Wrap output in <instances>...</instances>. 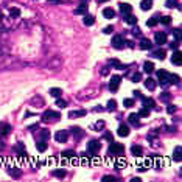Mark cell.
Returning a JSON list of instances; mask_svg holds the SVG:
<instances>
[{
    "label": "cell",
    "instance_id": "6da1fadb",
    "mask_svg": "<svg viewBox=\"0 0 182 182\" xmlns=\"http://www.w3.org/2000/svg\"><path fill=\"white\" fill-rule=\"evenodd\" d=\"M48 38L33 9L9 2L0 8V70L34 64Z\"/></svg>",
    "mask_w": 182,
    "mask_h": 182
},
{
    "label": "cell",
    "instance_id": "7a4b0ae2",
    "mask_svg": "<svg viewBox=\"0 0 182 182\" xmlns=\"http://www.w3.org/2000/svg\"><path fill=\"white\" fill-rule=\"evenodd\" d=\"M123 151H125L123 143H117V142H111V145H109V148H107L109 156H122Z\"/></svg>",
    "mask_w": 182,
    "mask_h": 182
},
{
    "label": "cell",
    "instance_id": "3957f363",
    "mask_svg": "<svg viewBox=\"0 0 182 182\" xmlns=\"http://www.w3.org/2000/svg\"><path fill=\"white\" fill-rule=\"evenodd\" d=\"M61 118V114L56 112V111H47L42 114V122L45 123H53V122H58Z\"/></svg>",
    "mask_w": 182,
    "mask_h": 182
},
{
    "label": "cell",
    "instance_id": "277c9868",
    "mask_svg": "<svg viewBox=\"0 0 182 182\" xmlns=\"http://www.w3.org/2000/svg\"><path fill=\"white\" fill-rule=\"evenodd\" d=\"M111 44H112V47H114L115 50H122V48L126 47V39H125L122 34H115V36L112 38Z\"/></svg>",
    "mask_w": 182,
    "mask_h": 182
},
{
    "label": "cell",
    "instance_id": "5b68a950",
    "mask_svg": "<svg viewBox=\"0 0 182 182\" xmlns=\"http://www.w3.org/2000/svg\"><path fill=\"white\" fill-rule=\"evenodd\" d=\"M100 149H101V142H100V140H91V142L87 143V153H89L91 156L98 154Z\"/></svg>",
    "mask_w": 182,
    "mask_h": 182
},
{
    "label": "cell",
    "instance_id": "8992f818",
    "mask_svg": "<svg viewBox=\"0 0 182 182\" xmlns=\"http://www.w3.org/2000/svg\"><path fill=\"white\" fill-rule=\"evenodd\" d=\"M157 80H159V84L165 87V86L170 84V73L167 70H159L157 72Z\"/></svg>",
    "mask_w": 182,
    "mask_h": 182
},
{
    "label": "cell",
    "instance_id": "52a82bcc",
    "mask_svg": "<svg viewBox=\"0 0 182 182\" xmlns=\"http://www.w3.org/2000/svg\"><path fill=\"white\" fill-rule=\"evenodd\" d=\"M120 83H122V76L114 75V76L111 78V81H109V91H111V92H117L118 86H120Z\"/></svg>",
    "mask_w": 182,
    "mask_h": 182
},
{
    "label": "cell",
    "instance_id": "ba28073f",
    "mask_svg": "<svg viewBox=\"0 0 182 182\" xmlns=\"http://www.w3.org/2000/svg\"><path fill=\"white\" fill-rule=\"evenodd\" d=\"M55 140H56L58 143H65V142L69 140V131H64V129L58 131V133L55 134Z\"/></svg>",
    "mask_w": 182,
    "mask_h": 182
},
{
    "label": "cell",
    "instance_id": "9c48e42d",
    "mask_svg": "<svg viewBox=\"0 0 182 182\" xmlns=\"http://www.w3.org/2000/svg\"><path fill=\"white\" fill-rule=\"evenodd\" d=\"M154 41H156L157 45H164V44H167V34L164 31H159V33L154 34Z\"/></svg>",
    "mask_w": 182,
    "mask_h": 182
},
{
    "label": "cell",
    "instance_id": "30bf717a",
    "mask_svg": "<svg viewBox=\"0 0 182 182\" xmlns=\"http://www.w3.org/2000/svg\"><path fill=\"white\" fill-rule=\"evenodd\" d=\"M171 62L174 64V65H181L182 64V55L179 50H174L173 51V55H171Z\"/></svg>",
    "mask_w": 182,
    "mask_h": 182
},
{
    "label": "cell",
    "instance_id": "8fae6325",
    "mask_svg": "<svg viewBox=\"0 0 182 182\" xmlns=\"http://www.w3.org/2000/svg\"><path fill=\"white\" fill-rule=\"evenodd\" d=\"M80 6L75 9V14H87V0H80Z\"/></svg>",
    "mask_w": 182,
    "mask_h": 182
},
{
    "label": "cell",
    "instance_id": "7c38bea8",
    "mask_svg": "<svg viewBox=\"0 0 182 182\" xmlns=\"http://www.w3.org/2000/svg\"><path fill=\"white\" fill-rule=\"evenodd\" d=\"M87 112L84 111V109H78V111H72L70 114H69V118L70 120H73V118H81V117H84Z\"/></svg>",
    "mask_w": 182,
    "mask_h": 182
},
{
    "label": "cell",
    "instance_id": "4fadbf2b",
    "mask_svg": "<svg viewBox=\"0 0 182 182\" xmlns=\"http://www.w3.org/2000/svg\"><path fill=\"white\" fill-rule=\"evenodd\" d=\"M11 133V126L8 123H0V137H6L8 134Z\"/></svg>",
    "mask_w": 182,
    "mask_h": 182
},
{
    "label": "cell",
    "instance_id": "5bb4252c",
    "mask_svg": "<svg viewBox=\"0 0 182 182\" xmlns=\"http://www.w3.org/2000/svg\"><path fill=\"white\" fill-rule=\"evenodd\" d=\"M142 103H143V107H148V109L156 107V101H154L153 98H145V96H142Z\"/></svg>",
    "mask_w": 182,
    "mask_h": 182
},
{
    "label": "cell",
    "instance_id": "9a60e30c",
    "mask_svg": "<svg viewBox=\"0 0 182 182\" xmlns=\"http://www.w3.org/2000/svg\"><path fill=\"white\" fill-rule=\"evenodd\" d=\"M117 134L120 137H126V136H129V126L128 125H120V128H118V131H117Z\"/></svg>",
    "mask_w": 182,
    "mask_h": 182
},
{
    "label": "cell",
    "instance_id": "2e32d148",
    "mask_svg": "<svg viewBox=\"0 0 182 182\" xmlns=\"http://www.w3.org/2000/svg\"><path fill=\"white\" fill-rule=\"evenodd\" d=\"M131 154L136 156V157H140V156L143 154V148H142L140 145H133V146H131Z\"/></svg>",
    "mask_w": 182,
    "mask_h": 182
},
{
    "label": "cell",
    "instance_id": "e0dca14e",
    "mask_svg": "<svg viewBox=\"0 0 182 182\" xmlns=\"http://www.w3.org/2000/svg\"><path fill=\"white\" fill-rule=\"evenodd\" d=\"M123 19H125V22H126L128 25H136L137 23V17L134 14H131V13H129V14H125Z\"/></svg>",
    "mask_w": 182,
    "mask_h": 182
},
{
    "label": "cell",
    "instance_id": "ac0fdd59",
    "mask_svg": "<svg viewBox=\"0 0 182 182\" xmlns=\"http://www.w3.org/2000/svg\"><path fill=\"white\" fill-rule=\"evenodd\" d=\"M120 13L125 16V14H129L133 13V6L129 3H120Z\"/></svg>",
    "mask_w": 182,
    "mask_h": 182
},
{
    "label": "cell",
    "instance_id": "d6986e66",
    "mask_svg": "<svg viewBox=\"0 0 182 182\" xmlns=\"http://www.w3.org/2000/svg\"><path fill=\"white\" fill-rule=\"evenodd\" d=\"M128 122H129L131 125H134L136 128L140 126V117H138L137 114H131V115H129V118H128Z\"/></svg>",
    "mask_w": 182,
    "mask_h": 182
},
{
    "label": "cell",
    "instance_id": "ffe728a7",
    "mask_svg": "<svg viewBox=\"0 0 182 182\" xmlns=\"http://www.w3.org/2000/svg\"><path fill=\"white\" fill-rule=\"evenodd\" d=\"M14 151H16L19 156H25V145H23L22 142L16 143V145H14Z\"/></svg>",
    "mask_w": 182,
    "mask_h": 182
},
{
    "label": "cell",
    "instance_id": "44dd1931",
    "mask_svg": "<svg viewBox=\"0 0 182 182\" xmlns=\"http://www.w3.org/2000/svg\"><path fill=\"white\" fill-rule=\"evenodd\" d=\"M104 126H106V122H104V120H98L96 123L92 125V129H93V131H103Z\"/></svg>",
    "mask_w": 182,
    "mask_h": 182
},
{
    "label": "cell",
    "instance_id": "7402d4cb",
    "mask_svg": "<svg viewBox=\"0 0 182 182\" xmlns=\"http://www.w3.org/2000/svg\"><path fill=\"white\" fill-rule=\"evenodd\" d=\"M72 136L75 137L76 140H80V138H83V136H84V131L75 126V128H72Z\"/></svg>",
    "mask_w": 182,
    "mask_h": 182
},
{
    "label": "cell",
    "instance_id": "603a6c76",
    "mask_svg": "<svg viewBox=\"0 0 182 182\" xmlns=\"http://www.w3.org/2000/svg\"><path fill=\"white\" fill-rule=\"evenodd\" d=\"M103 16H104L106 19H114V17H115V11H114L112 8H104V9H103Z\"/></svg>",
    "mask_w": 182,
    "mask_h": 182
},
{
    "label": "cell",
    "instance_id": "cb8c5ba5",
    "mask_svg": "<svg viewBox=\"0 0 182 182\" xmlns=\"http://www.w3.org/2000/svg\"><path fill=\"white\" fill-rule=\"evenodd\" d=\"M181 159H182L181 146H176V148H174V151H173V160H176V162H181Z\"/></svg>",
    "mask_w": 182,
    "mask_h": 182
},
{
    "label": "cell",
    "instance_id": "d4e9b609",
    "mask_svg": "<svg viewBox=\"0 0 182 182\" xmlns=\"http://www.w3.org/2000/svg\"><path fill=\"white\" fill-rule=\"evenodd\" d=\"M95 23V17L92 14H84V25L86 27H92Z\"/></svg>",
    "mask_w": 182,
    "mask_h": 182
},
{
    "label": "cell",
    "instance_id": "484cf974",
    "mask_svg": "<svg viewBox=\"0 0 182 182\" xmlns=\"http://www.w3.org/2000/svg\"><path fill=\"white\" fill-rule=\"evenodd\" d=\"M145 87H146L148 91H154V89H156V81H154L153 78H146V81H145Z\"/></svg>",
    "mask_w": 182,
    "mask_h": 182
},
{
    "label": "cell",
    "instance_id": "4316f807",
    "mask_svg": "<svg viewBox=\"0 0 182 182\" xmlns=\"http://www.w3.org/2000/svg\"><path fill=\"white\" fill-rule=\"evenodd\" d=\"M151 6H153V0H142V2H140V8H142L143 11L151 9Z\"/></svg>",
    "mask_w": 182,
    "mask_h": 182
},
{
    "label": "cell",
    "instance_id": "83f0119b",
    "mask_svg": "<svg viewBox=\"0 0 182 182\" xmlns=\"http://www.w3.org/2000/svg\"><path fill=\"white\" fill-rule=\"evenodd\" d=\"M143 70H145L146 73H153V72H154V64H153L151 61H146V62L143 64Z\"/></svg>",
    "mask_w": 182,
    "mask_h": 182
},
{
    "label": "cell",
    "instance_id": "f1b7e54d",
    "mask_svg": "<svg viewBox=\"0 0 182 182\" xmlns=\"http://www.w3.org/2000/svg\"><path fill=\"white\" fill-rule=\"evenodd\" d=\"M65 174H67L65 170H55V171H51V176H55V178H58V179L65 178Z\"/></svg>",
    "mask_w": 182,
    "mask_h": 182
},
{
    "label": "cell",
    "instance_id": "f546056e",
    "mask_svg": "<svg viewBox=\"0 0 182 182\" xmlns=\"http://www.w3.org/2000/svg\"><path fill=\"white\" fill-rule=\"evenodd\" d=\"M151 45H153V44H151V41H148V39H142V41H140V48H142V50H149Z\"/></svg>",
    "mask_w": 182,
    "mask_h": 182
},
{
    "label": "cell",
    "instance_id": "4dcf8cb0",
    "mask_svg": "<svg viewBox=\"0 0 182 182\" xmlns=\"http://www.w3.org/2000/svg\"><path fill=\"white\" fill-rule=\"evenodd\" d=\"M36 148H38V151L44 153V151L47 149V142H44V140H38V143H36Z\"/></svg>",
    "mask_w": 182,
    "mask_h": 182
},
{
    "label": "cell",
    "instance_id": "1f68e13d",
    "mask_svg": "<svg viewBox=\"0 0 182 182\" xmlns=\"http://www.w3.org/2000/svg\"><path fill=\"white\" fill-rule=\"evenodd\" d=\"M157 20L164 25H170L171 23V17L170 16H162V17H157Z\"/></svg>",
    "mask_w": 182,
    "mask_h": 182
},
{
    "label": "cell",
    "instance_id": "d6a6232c",
    "mask_svg": "<svg viewBox=\"0 0 182 182\" xmlns=\"http://www.w3.org/2000/svg\"><path fill=\"white\" fill-rule=\"evenodd\" d=\"M62 157H64V160L67 162L69 159H73V157H75V153H73L72 149H67V151H64V154H62Z\"/></svg>",
    "mask_w": 182,
    "mask_h": 182
},
{
    "label": "cell",
    "instance_id": "836d02e7",
    "mask_svg": "<svg viewBox=\"0 0 182 182\" xmlns=\"http://www.w3.org/2000/svg\"><path fill=\"white\" fill-rule=\"evenodd\" d=\"M165 6L167 8H178L179 6V0H167L165 2Z\"/></svg>",
    "mask_w": 182,
    "mask_h": 182
},
{
    "label": "cell",
    "instance_id": "e575fe53",
    "mask_svg": "<svg viewBox=\"0 0 182 182\" xmlns=\"http://www.w3.org/2000/svg\"><path fill=\"white\" fill-rule=\"evenodd\" d=\"M153 56H154V58H159V59H164V58H165V50L159 48V50H156V51L153 53Z\"/></svg>",
    "mask_w": 182,
    "mask_h": 182
},
{
    "label": "cell",
    "instance_id": "d590c367",
    "mask_svg": "<svg viewBox=\"0 0 182 182\" xmlns=\"http://www.w3.org/2000/svg\"><path fill=\"white\" fill-rule=\"evenodd\" d=\"M56 106H58V107H61V109H64V107H67V101H65V100H62L61 96H58V98H56Z\"/></svg>",
    "mask_w": 182,
    "mask_h": 182
},
{
    "label": "cell",
    "instance_id": "8d00e7d4",
    "mask_svg": "<svg viewBox=\"0 0 182 182\" xmlns=\"http://www.w3.org/2000/svg\"><path fill=\"white\" fill-rule=\"evenodd\" d=\"M140 118H145V117H148L149 115V109L148 107H142L140 111H138V114H137Z\"/></svg>",
    "mask_w": 182,
    "mask_h": 182
},
{
    "label": "cell",
    "instance_id": "74e56055",
    "mask_svg": "<svg viewBox=\"0 0 182 182\" xmlns=\"http://www.w3.org/2000/svg\"><path fill=\"white\" fill-rule=\"evenodd\" d=\"M48 137H50V131H48V129H42V131H41V136H39V140L47 142V140H48Z\"/></svg>",
    "mask_w": 182,
    "mask_h": 182
},
{
    "label": "cell",
    "instance_id": "f35d334b",
    "mask_svg": "<svg viewBox=\"0 0 182 182\" xmlns=\"http://www.w3.org/2000/svg\"><path fill=\"white\" fill-rule=\"evenodd\" d=\"M106 109H107V111H115V109H117V101H115V100H109Z\"/></svg>",
    "mask_w": 182,
    "mask_h": 182
},
{
    "label": "cell",
    "instance_id": "ab89813d",
    "mask_svg": "<svg viewBox=\"0 0 182 182\" xmlns=\"http://www.w3.org/2000/svg\"><path fill=\"white\" fill-rule=\"evenodd\" d=\"M109 64H112V67H115V69H123V67H125V65H123L118 59H111V62H109Z\"/></svg>",
    "mask_w": 182,
    "mask_h": 182
},
{
    "label": "cell",
    "instance_id": "60d3db41",
    "mask_svg": "<svg viewBox=\"0 0 182 182\" xmlns=\"http://www.w3.org/2000/svg\"><path fill=\"white\" fill-rule=\"evenodd\" d=\"M126 167V160L125 159H117L115 160V168H125Z\"/></svg>",
    "mask_w": 182,
    "mask_h": 182
},
{
    "label": "cell",
    "instance_id": "b9f144b4",
    "mask_svg": "<svg viewBox=\"0 0 182 182\" xmlns=\"http://www.w3.org/2000/svg\"><path fill=\"white\" fill-rule=\"evenodd\" d=\"M93 95H96V91H92L89 92V93H86V92H81V93H78V98H91V96H93Z\"/></svg>",
    "mask_w": 182,
    "mask_h": 182
},
{
    "label": "cell",
    "instance_id": "7bdbcfd3",
    "mask_svg": "<svg viewBox=\"0 0 182 182\" xmlns=\"http://www.w3.org/2000/svg\"><path fill=\"white\" fill-rule=\"evenodd\" d=\"M173 34H174V38H176V41H178V42H181V39H182L181 28H174V30H173Z\"/></svg>",
    "mask_w": 182,
    "mask_h": 182
},
{
    "label": "cell",
    "instance_id": "ee69618b",
    "mask_svg": "<svg viewBox=\"0 0 182 182\" xmlns=\"http://www.w3.org/2000/svg\"><path fill=\"white\" fill-rule=\"evenodd\" d=\"M101 181L103 182H118L120 179H118V178H114V176H103Z\"/></svg>",
    "mask_w": 182,
    "mask_h": 182
},
{
    "label": "cell",
    "instance_id": "f6af8a7d",
    "mask_svg": "<svg viewBox=\"0 0 182 182\" xmlns=\"http://www.w3.org/2000/svg\"><path fill=\"white\" fill-rule=\"evenodd\" d=\"M61 93H62V91H61V89H56V87L50 91V95H51V96H55V98H58V96H61Z\"/></svg>",
    "mask_w": 182,
    "mask_h": 182
},
{
    "label": "cell",
    "instance_id": "bcb514c9",
    "mask_svg": "<svg viewBox=\"0 0 182 182\" xmlns=\"http://www.w3.org/2000/svg\"><path fill=\"white\" fill-rule=\"evenodd\" d=\"M157 22H159V20H157V17H151V19L146 22V27H156V25H157Z\"/></svg>",
    "mask_w": 182,
    "mask_h": 182
},
{
    "label": "cell",
    "instance_id": "7dc6e473",
    "mask_svg": "<svg viewBox=\"0 0 182 182\" xmlns=\"http://www.w3.org/2000/svg\"><path fill=\"white\" fill-rule=\"evenodd\" d=\"M170 84H179V75H170Z\"/></svg>",
    "mask_w": 182,
    "mask_h": 182
},
{
    "label": "cell",
    "instance_id": "c3c4849f",
    "mask_svg": "<svg viewBox=\"0 0 182 182\" xmlns=\"http://www.w3.org/2000/svg\"><path fill=\"white\" fill-rule=\"evenodd\" d=\"M160 100H162V101H165V103H170V101H171V95L165 92V93H162V95H160Z\"/></svg>",
    "mask_w": 182,
    "mask_h": 182
},
{
    "label": "cell",
    "instance_id": "681fc988",
    "mask_svg": "<svg viewBox=\"0 0 182 182\" xmlns=\"http://www.w3.org/2000/svg\"><path fill=\"white\" fill-rule=\"evenodd\" d=\"M134 103H136V101H134L133 98H126V100H123V104H125L126 107H133Z\"/></svg>",
    "mask_w": 182,
    "mask_h": 182
},
{
    "label": "cell",
    "instance_id": "f907efd6",
    "mask_svg": "<svg viewBox=\"0 0 182 182\" xmlns=\"http://www.w3.org/2000/svg\"><path fill=\"white\" fill-rule=\"evenodd\" d=\"M103 138H104V140H107V142H114V136H112V133H104V134H103Z\"/></svg>",
    "mask_w": 182,
    "mask_h": 182
},
{
    "label": "cell",
    "instance_id": "816d5d0a",
    "mask_svg": "<svg viewBox=\"0 0 182 182\" xmlns=\"http://www.w3.org/2000/svg\"><path fill=\"white\" fill-rule=\"evenodd\" d=\"M131 80H133L134 83H138V81H142V75H140V73H134V75L131 76Z\"/></svg>",
    "mask_w": 182,
    "mask_h": 182
},
{
    "label": "cell",
    "instance_id": "f5cc1de1",
    "mask_svg": "<svg viewBox=\"0 0 182 182\" xmlns=\"http://www.w3.org/2000/svg\"><path fill=\"white\" fill-rule=\"evenodd\" d=\"M167 112H168V114H173V112H176V106H173V104H168V107H167Z\"/></svg>",
    "mask_w": 182,
    "mask_h": 182
},
{
    "label": "cell",
    "instance_id": "db71d44e",
    "mask_svg": "<svg viewBox=\"0 0 182 182\" xmlns=\"http://www.w3.org/2000/svg\"><path fill=\"white\" fill-rule=\"evenodd\" d=\"M112 31H114V27H111V25H109L107 28H104V30H103V33H104V34H109V33H112Z\"/></svg>",
    "mask_w": 182,
    "mask_h": 182
},
{
    "label": "cell",
    "instance_id": "11a10c76",
    "mask_svg": "<svg viewBox=\"0 0 182 182\" xmlns=\"http://www.w3.org/2000/svg\"><path fill=\"white\" fill-rule=\"evenodd\" d=\"M48 3H51V5H58V3H61L62 0H47Z\"/></svg>",
    "mask_w": 182,
    "mask_h": 182
},
{
    "label": "cell",
    "instance_id": "9f6ffc18",
    "mask_svg": "<svg viewBox=\"0 0 182 182\" xmlns=\"http://www.w3.org/2000/svg\"><path fill=\"white\" fill-rule=\"evenodd\" d=\"M109 69H111V65H107L106 69H103V70H101V75H106V73L109 72Z\"/></svg>",
    "mask_w": 182,
    "mask_h": 182
},
{
    "label": "cell",
    "instance_id": "6f0895ef",
    "mask_svg": "<svg viewBox=\"0 0 182 182\" xmlns=\"http://www.w3.org/2000/svg\"><path fill=\"white\" fill-rule=\"evenodd\" d=\"M81 162H83V165H89V160H87V157H83V159H81Z\"/></svg>",
    "mask_w": 182,
    "mask_h": 182
},
{
    "label": "cell",
    "instance_id": "680465c9",
    "mask_svg": "<svg viewBox=\"0 0 182 182\" xmlns=\"http://www.w3.org/2000/svg\"><path fill=\"white\" fill-rule=\"evenodd\" d=\"M134 96H137V98H142V93H140L138 91H136V92H134Z\"/></svg>",
    "mask_w": 182,
    "mask_h": 182
},
{
    "label": "cell",
    "instance_id": "91938a15",
    "mask_svg": "<svg viewBox=\"0 0 182 182\" xmlns=\"http://www.w3.org/2000/svg\"><path fill=\"white\" fill-rule=\"evenodd\" d=\"M140 181H142L140 178H133V179H131V182H140Z\"/></svg>",
    "mask_w": 182,
    "mask_h": 182
},
{
    "label": "cell",
    "instance_id": "94428289",
    "mask_svg": "<svg viewBox=\"0 0 182 182\" xmlns=\"http://www.w3.org/2000/svg\"><path fill=\"white\" fill-rule=\"evenodd\" d=\"M98 3H103V2H107V0H96Z\"/></svg>",
    "mask_w": 182,
    "mask_h": 182
},
{
    "label": "cell",
    "instance_id": "6125c7cd",
    "mask_svg": "<svg viewBox=\"0 0 182 182\" xmlns=\"http://www.w3.org/2000/svg\"><path fill=\"white\" fill-rule=\"evenodd\" d=\"M2 148H3V143H2V142H0V149H2Z\"/></svg>",
    "mask_w": 182,
    "mask_h": 182
}]
</instances>
